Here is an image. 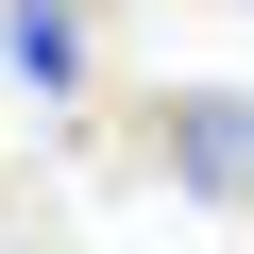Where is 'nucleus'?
Segmentation results:
<instances>
[{
	"mask_svg": "<svg viewBox=\"0 0 254 254\" xmlns=\"http://www.w3.org/2000/svg\"><path fill=\"white\" fill-rule=\"evenodd\" d=\"M153 170H170L203 220H254V85H187V102H153Z\"/></svg>",
	"mask_w": 254,
	"mask_h": 254,
	"instance_id": "obj_1",
	"label": "nucleus"
},
{
	"mask_svg": "<svg viewBox=\"0 0 254 254\" xmlns=\"http://www.w3.org/2000/svg\"><path fill=\"white\" fill-rule=\"evenodd\" d=\"M0 51H17V85H34V102H85V85H102V51H85L68 0H17V34H0Z\"/></svg>",
	"mask_w": 254,
	"mask_h": 254,
	"instance_id": "obj_2",
	"label": "nucleus"
}]
</instances>
